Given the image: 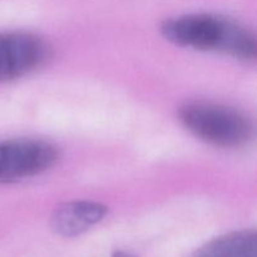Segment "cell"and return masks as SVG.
Masks as SVG:
<instances>
[{"mask_svg": "<svg viewBox=\"0 0 257 257\" xmlns=\"http://www.w3.org/2000/svg\"><path fill=\"white\" fill-rule=\"evenodd\" d=\"M161 33L178 47L223 53L245 62L256 58L255 34L235 20L221 15L205 13L181 15L166 20Z\"/></svg>", "mask_w": 257, "mask_h": 257, "instance_id": "obj_1", "label": "cell"}, {"mask_svg": "<svg viewBox=\"0 0 257 257\" xmlns=\"http://www.w3.org/2000/svg\"><path fill=\"white\" fill-rule=\"evenodd\" d=\"M178 119L195 137L215 147H241L253 133L252 123L243 113L213 103H186L178 110Z\"/></svg>", "mask_w": 257, "mask_h": 257, "instance_id": "obj_2", "label": "cell"}, {"mask_svg": "<svg viewBox=\"0 0 257 257\" xmlns=\"http://www.w3.org/2000/svg\"><path fill=\"white\" fill-rule=\"evenodd\" d=\"M59 152L40 140L0 141V181L23 180L45 172L57 163Z\"/></svg>", "mask_w": 257, "mask_h": 257, "instance_id": "obj_3", "label": "cell"}, {"mask_svg": "<svg viewBox=\"0 0 257 257\" xmlns=\"http://www.w3.org/2000/svg\"><path fill=\"white\" fill-rule=\"evenodd\" d=\"M48 57L49 48L42 38L27 32L0 33V82L29 74Z\"/></svg>", "mask_w": 257, "mask_h": 257, "instance_id": "obj_4", "label": "cell"}, {"mask_svg": "<svg viewBox=\"0 0 257 257\" xmlns=\"http://www.w3.org/2000/svg\"><path fill=\"white\" fill-rule=\"evenodd\" d=\"M108 213V207L94 201H72L54 208L50 228L62 237H75L99 223Z\"/></svg>", "mask_w": 257, "mask_h": 257, "instance_id": "obj_5", "label": "cell"}, {"mask_svg": "<svg viewBox=\"0 0 257 257\" xmlns=\"http://www.w3.org/2000/svg\"><path fill=\"white\" fill-rule=\"evenodd\" d=\"M192 257H257L256 232L236 231L213 238L198 248Z\"/></svg>", "mask_w": 257, "mask_h": 257, "instance_id": "obj_6", "label": "cell"}, {"mask_svg": "<svg viewBox=\"0 0 257 257\" xmlns=\"http://www.w3.org/2000/svg\"><path fill=\"white\" fill-rule=\"evenodd\" d=\"M112 257H136V256L130 252H125V251H115Z\"/></svg>", "mask_w": 257, "mask_h": 257, "instance_id": "obj_7", "label": "cell"}]
</instances>
